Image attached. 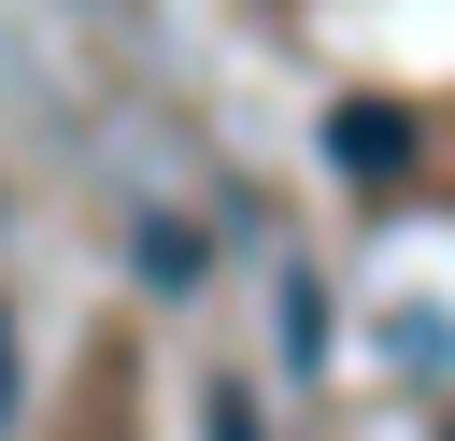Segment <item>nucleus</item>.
<instances>
[{"instance_id": "20e7f679", "label": "nucleus", "mask_w": 455, "mask_h": 441, "mask_svg": "<svg viewBox=\"0 0 455 441\" xmlns=\"http://www.w3.org/2000/svg\"><path fill=\"white\" fill-rule=\"evenodd\" d=\"M199 441H270V427H256V384H213V398H199Z\"/></svg>"}, {"instance_id": "39448f33", "label": "nucleus", "mask_w": 455, "mask_h": 441, "mask_svg": "<svg viewBox=\"0 0 455 441\" xmlns=\"http://www.w3.org/2000/svg\"><path fill=\"white\" fill-rule=\"evenodd\" d=\"M0 441H14V299H0Z\"/></svg>"}, {"instance_id": "f257e3e1", "label": "nucleus", "mask_w": 455, "mask_h": 441, "mask_svg": "<svg viewBox=\"0 0 455 441\" xmlns=\"http://www.w3.org/2000/svg\"><path fill=\"white\" fill-rule=\"evenodd\" d=\"M327 156H341L355 185H412V156H427V114H412V100H341V114H327Z\"/></svg>"}, {"instance_id": "f03ea898", "label": "nucleus", "mask_w": 455, "mask_h": 441, "mask_svg": "<svg viewBox=\"0 0 455 441\" xmlns=\"http://www.w3.org/2000/svg\"><path fill=\"white\" fill-rule=\"evenodd\" d=\"M128 270H142L156 299H199V270H213V242H199V228H171V213H142V228H128Z\"/></svg>"}, {"instance_id": "423d86ee", "label": "nucleus", "mask_w": 455, "mask_h": 441, "mask_svg": "<svg viewBox=\"0 0 455 441\" xmlns=\"http://www.w3.org/2000/svg\"><path fill=\"white\" fill-rule=\"evenodd\" d=\"M441 441H455V413H441Z\"/></svg>"}, {"instance_id": "7ed1b4c3", "label": "nucleus", "mask_w": 455, "mask_h": 441, "mask_svg": "<svg viewBox=\"0 0 455 441\" xmlns=\"http://www.w3.org/2000/svg\"><path fill=\"white\" fill-rule=\"evenodd\" d=\"M327 356V299H313V270H284V370H313Z\"/></svg>"}]
</instances>
